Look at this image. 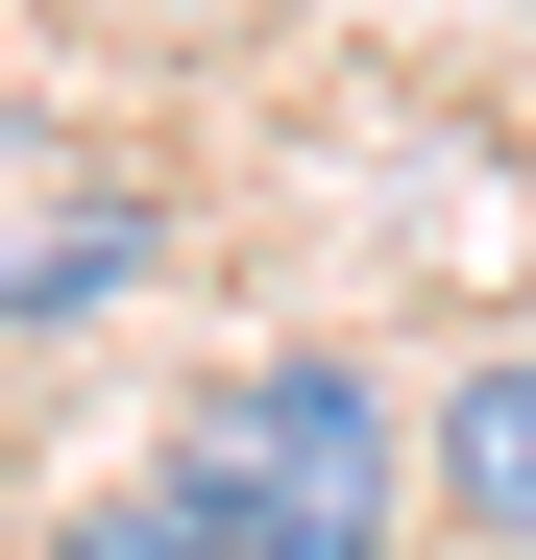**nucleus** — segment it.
<instances>
[{
	"instance_id": "obj_2",
	"label": "nucleus",
	"mask_w": 536,
	"mask_h": 560,
	"mask_svg": "<svg viewBox=\"0 0 536 560\" xmlns=\"http://www.w3.org/2000/svg\"><path fill=\"white\" fill-rule=\"evenodd\" d=\"M415 536H464V560H536V341H488L464 390L415 415Z\"/></svg>"
},
{
	"instance_id": "obj_3",
	"label": "nucleus",
	"mask_w": 536,
	"mask_h": 560,
	"mask_svg": "<svg viewBox=\"0 0 536 560\" xmlns=\"http://www.w3.org/2000/svg\"><path fill=\"white\" fill-rule=\"evenodd\" d=\"M147 244H171L147 196H98V220H25V244H0V341H49V317H123V293H147Z\"/></svg>"
},
{
	"instance_id": "obj_1",
	"label": "nucleus",
	"mask_w": 536,
	"mask_h": 560,
	"mask_svg": "<svg viewBox=\"0 0 536 560\" xmlns=\"http://www.w3.org/2000/svg\"><path fill=\"white\" fill-rule=\"evenodd\" d=\"M171 488H196L244 560H391L415 536V415L341 341H268V365H220V390L171 415Z\"/></svg>"
},
{
	"instance_id": "obj_4",
	"label": "nucleus",
	"mask_w": 536,
	"mask_h": 560,
	"mask_svg": "<svg viewBox=\"0 0 536 560\" xmlns=\"http://www.w3.org/2000/svg\"><path fill=\"white\" fill-rule=\"evenodd\" d=\"M49 560H244L196 488H171V463H147V488H98V512H49Z\"/></svg>"
}]
</instances>
